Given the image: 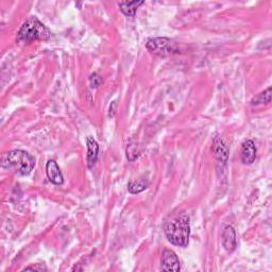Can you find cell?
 <instances>
[{"label": "cell", "mask_w": 272, "mask_h": 272, "mask_svg": "<svg viewBox=\"0 0 272 272\" xmlns=\"http://www.w3.org/2000/svg\"><path fill=\"white\" fill-rule=\"evenodd\" d=\"M147 49L159 56H169L179 53L178 45L170 38L154 37L147 42Z\"/></svg>", "instance_id": "277c9868"}, {"label": "cell", "mask_w": 272, "mask_h": 272, "mask_svg": "<svg viewBox=\"0 0 272 272\" xmlns=\"http://www.w3.org/2000/svg\"><path fill=\"white\" fill-rule=\"evenodd\" d=\"M98 153H99V145L94 137L89 136L87 137V155H86V161H87V166L92 168L97 162L98 159Z\"/></svg>", "instance_id": "30bf717a"}, {"label": "cell", "mask_w": 272, "mask_h": 272, "mask_svg": "<svg viewBox=\"0 0 272 272\" xmlns=\"http://www.w3.org/2000/svg\"><path fill=\"white\" fill-rule=\"evenodd\" d=\"M46 173L49 181L55 185H62L64 182V178L59 165L54 160H50L46 164Z\"/></svg>", "instance_id": "52a82bcc"}, {"label": "cell", "mask_w": 272, "mask_h": 272, "mask_svg": "<svg viewBox=\"0 0 272 272\" xmlns=\"http://www.w3.org/2000/svg\"><path fill=\"white\" fill-rule=\"evenodd\" d=\"M222 245L228 252L236 249V233L232 225H226L222 233Z\"/></svg>", "instance_id": "ba28073f"}, {"label": "cell", "mask_w": 272, "mask_h": 272, "mask_svg": "<svg viewBox=\"0 0 272 272\" xmlns=\"http://www.w3.org/2000/svg\"><path fill=\"white\" fill-rule=\"evenodd\" d=\"M141 4H144V1H126L118 3L120 11L129 17H134L136 11H137Z\"/></svg>", "instance_id": "8fae6325"}, {"label": "cell", "mask_w": 272, "mask_h": 272, "mask_svg": "<svg viewBox=\"0 0 272 272\" xmlns=\"http://www.w3.org/2000/svg\"><path fill=\"white\" fill-rule=\"evenodd\" d=\"M138 155H139V151L137 149V145L130 144L128 146V148H127V158H128L129 161H130V162L135 161L136 159L138 158Z\"/></svg>", "instance_id": "5bb4252c"}, {"label": "cell", "mask_w": 272, "mask_h": 272, "mask_svg": "<svg viewBox=\"0 0 272 272\" xmlns=\"http://www.w3.org/2000/svg\"><path fill=\"white\" fill-rule=\"evenodd\" d=\"M1 166L4 169L14 171L21 176H27L35 166V159L24 150H13L3 153Z\"/></svg>", "instance_id": "7a4b0ae2"}, {"label": "cell", "mask_w": 272, "mask_h": 272, "mask_svg": "<svg viewBox=\"0 0 272 272\" xmlns=\"http://www.w3.org/2000/svg\"><path fill=\"white\" fill-rule=\"evenodd\" d=\"M161 268L164 271H173V272L180 271L181 267H180L179 257L172 250L166 249L163 251V254H162Z\"/></svg>", "instance_id": "5b68a950"}, {"label": "cell", "mask_w": 272, "mask_h": 272, "mask_svg": "<svg viewBox=\"0 0 272 272\" xmlns=\"http://www.w3.org/2000/svg\"><path fill=\"white\" fill-rule=\"evenodd\" d=\"M164 232L172 245L182 248L187 247L190 236V217L184 213L173 215L165 222Z\"/></svg>", "instance_id": "6da1fadb"}, {"label": "cell", "mask_w": 272, "mask_h": 272, "mask_svg": "<svg viewBox=\"0 0 272 272\" xmlns=\"http://www.w3.org/2000/svg\"><path fill=\"white\" fill-rule=\"evenodd\" d=\"M242 162L245 165H251L256 159V147L253 140L247 139L242 145Z\"/></svg>", "instance_id": "8992f818"}, {"label": "cell", "mask_w": 272, "mask_h": 272, "mask_svg": "<svg viewBox=\"0 0 272 272\" xmlns=\"http://www.w3.org/2000/svg\"><path fill=\"white\" fill-rule=\"evenodd\" d=\"M24 270H34V271H46L47 268L44 266L43 264H35V265H32V266H29V267H26Z\"/></svg>", "instance_id": "2e32d148"}, {"label": "cell", "mask_w": 272, "mask_h": 272, "mask_svg": "<svg viewBox=\"0 0 272 272\" xmlns=\"http://www.w3.org/2000/svg\"><path fill=\"white\" fill-rule=\"evenodd\" d=\"M116 109H117V101H113L109 106V117H114L116 114Z\"/></svg>", "instance_id": "e0dca14e"}, {"label": "cell", "mask_w": 272, "mask_h": 272, "mask_svg": "<svg viewBox=\"0 0 272 272\" xmlns=\"http://www.w3.org/2000/svg\"><path fill=\"white\" fill-rule=\"evenodd\" d=\"M213 151L215 153V157L219 161V163L226 164L229 158V150L226 146L224 145V142L220 137H215L213 141Z\"/></svg>", "instance_id": "9c48e42d"}, {"label": "cell", "mask_w": 272, "mask_h": 272, "mask_svg": "<svg viewBox=\"0 0 272 272\" xmlns=\"http://www.w3.org/2000/svg\"><path fill=\"white\" fill-rule=\"evenodd\" d=\"M271 102V87H268L265 92L258 94L256 97L251 100L252 106L260 105H269Z\"/></svg>", "instance_id": "4fadbf2b"}, {"label": "cell", "mask_w": 272, "mask_h": 272, "mask_svg": "<svg viewBox=\"0 0 272 272\" xmlns=\"http://www.w3.org/2000/svg\"><path fill=\"white\" fill-rule=\"evenodd\" d=\"M89 83H90V87L92 88H97L99 85H101L102 79L101 77L98 74H93L89 77Z\"/></svg>", "instance_id": "9a60e30c"}, {"label": "cell", "mask_w": 272, "mask_h": 272, "mask_svg": "<svg viewBox=\"0 0 272 272\" xmlns=\"http://www.w3.org/2000/svg\"><path fill=\"white\" fill-rule=\"evenodd\" d=\"M50 30L34 16L28 18L17 32L16 42L21 45L30 44L34 41H48Z\"/></svg>", "instance_id": "3957f363"}, {"label": "cell", "mask_w": 272, "mask_h": 272, "mask_svg": "<svg viewBox=\"0 0 272 272\" xmlns=\"http://www.w3.org/2000/svg\"><path fill=\"white\" fill-rule=\"evenodd\" d=\"M148 186L149 181L147 179H138L135 181H131V182L128 184V190L133 193V195H136V193H139L147 190Z\"/></svg>", "instance_id": "7c38bea8"}]
</instances>
